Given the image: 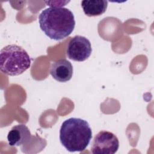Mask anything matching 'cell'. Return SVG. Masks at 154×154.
<instances>
[{
  "label": "cell",
  "mask_w": 154,
  "mask_h": 154,
  "mask_svg": "<svg viewBox=\"0 0 154 154\" xmlns=\"http://www.w3.org/2000/svg\"><path fill=\"white\" fill-rule=\"evenodd\" d=\"M32 136L28 128L23 124L13 126L7 135L8 143L10 146H20L28 144Z\"/></svg>",
  "instance_id": "cell-7"
},
{
  "label": "cell",
  "mask_w": 154,
  "mask_h": 154,
  "mask_svg": "<svg viewBox=\"0 0 154 154\" xmlns=\"http://www.w3.org/2000/svg\"><path fill=\"white\" fill-rule=\"evenodd\" d=\"M119 141L113 133L101 131L94 137L91 152L93 154H114L118 150Z\"/></svg>",
  "instance_id": "cell-4"
},
{
  "label": "cell",
  "mask_w": 154,
  "mask_h": 154,
  "mask_svg": "<svg viewBox=\"0 0 154 154\" xmlns=\"http://www.w3.org/2000/svg\"><path fill=\"white\" fill-rule=\"evenodd\" d=\"M31 63L27 52L16 45H7L0 51V69L7 75H19L30 67Z\"/></svg>",
  "instance_id": "cell-3"
},
{
  "label": "cell",
  "mask_w": 154,
  "mask_h": 154,
  "mask_svg": "<svg viewBox=\"0 0 154 154\" xmlns=\"http://www.w3.org/2000/svg\"><path fill=\"white\" fill-rule=\"evenodd\" d=\"M92 51L90 42L82 35H76L69 41L66 53L68 57L76 61H84L91 55Z\"/></svg>",
  "instance_id": "cell-5"
},
{
  "label": "cell",
  "mask_w": 154,
  "mask_h": 154,
  "mask_svg": "<svg viewBox=\"0 0 154 154\" xmlns=\"http://www.w3.org/2000/svg\"><path fill=\"white\" fill-rule=\"evenodd\" d=\"M50 74L58 82H67L72 77L73 66L71 63L66 59L58 60L52 64Z\"/></svg>",
  "instance_id": "cell-6"
},
{
  "label": "cell",
  "mask_w": 154,
  "mask_h": 154,
  "mask_svg": "<svg viewBox=\"0 0 154 154\" xmlns=\"http://www.w3.org/2000/svg\"><path fill=\"white\" fill-rule=\"evenodd\" d=\"M40 29L50 38L62 40L73 31L75 20L73 13L68 8L51 7L43 10L38 16Z\"/></svg>",
  "instance_id": "cell-1"
},
{
  "label": "cell",
  "mask_w": 154,
  "mask_h": 154,
  "mask_svg": "<svg viewBox=\"0 0 154 154\" xmlns=\"http://www.w3.org/2000/svg\"><path fill=\"white\" fill-rule=\"evenodd\" d=\"M91 138V129L88 123L84 119L69 118L63 122L61 126L60 142L70 152L84 150Z\"/></svg>",
  "instance_id": "cell-2"
},
{
  "label": "cell",
  "mask_w": 154,
  "mask_h": 154,
  "mask_svg": "<svg viewBox=\"0 0 154 154\" xmlns=\"http://www.w3.org/2000/svg\"><path fill=\"white\" fill-rule=\"evenodd\" d=\"M81 7L87 16H98L103 14L108 7V1L105 0H84L81 2Z\"/></svg>",
  "instance_id": "cell-8"
}]
</instances>
